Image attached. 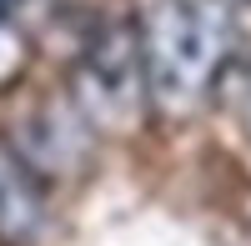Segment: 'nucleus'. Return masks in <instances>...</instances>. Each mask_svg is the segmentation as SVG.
Segmentation results:
<instances>
[{
  "mask_svg": "<svg viewBox=\"0 0 251 246\" xmlns=\"http://www.w3.org/2000/svg\"><path fill=\"white\" fill-rule=\"evenodd\" d=\"M40 221H46V201H40V181L5 151L0 156V241L25 246Z\"/></svg>",
  "mask_w": 251,
  "mask_h": 246,
  "instance_id": "3",
  "label": "nucleus"
},
{
  "mask_svg": "<svg viewBox=\"0 0 251 246\" xmlns=\"http://www.w3.org/2000/svg\"><path fill=\"white\" fill-rule=\"evenodd\" d=\"M71 106L80 111V121L91 131H136L141 126L151 100H146L136 25H111L86 46V55L75 60Z\"/></svg>",
  "mask_w": 251,
  "mask_h": 246,
  "instance_id": "2",
  "label": "nucleus"
},
{
  "mask_svg": "<svg viewBox=\"0 0 251 246\" xmlns=\"http://www.w3.org/2000/svg\"><path fill=\"white\" fill-rule=\"evenodd\" d=\"M241 131L251 136V71H246V86H241Z\"/></svg>",
  "mask_w": 251,
  "mask_h": 246,
  "instance_id": "5",
  "label": "nucleus"
},
{
  "mask_svg": "<svg viewBox=\"0 0 251 246\" xmlns=\"http://www.w3.org/2000/svg\"><path fill=\"white\" fill-rule=\"evenodd\" d=\"M0 5H5V0H0Z\"/></svg>",
  "mask_w": 251,
  "mask_h": 246,
  "instance_id": "6",
  "label": "nucleus"
},
{
  "mask_svg": "<svg viewBox=\"0 0 251 246\" xmlns=\"http://www.w3.org/2000/svg\"><path fill=\"white\" fill-rule=\"evenodd\" d=\"M136 46L151 111L186 121L211 100L231 66L236 20L226 0H156L136 25Z\"/></svg>",
  "mask_w": 251,
  "mask_h": 246,
  "instance_id": "1",
  "label": "nucleus"
},
{
  "mask_svg": "<svg viewBox=\"0 0 251 246\" xmlns=\"http://www.w3.org/2000/svg\"><path fill=\"white\" fill-rule=\"evenodd\" d=\"M25 60H30L25 35H20L10 20H5V10H0V91H10L15 80L25 75Z\"/></svg>",
  "mask_w": 251,
  "mask_h": 246,
  "instance_id": "4",
  "label": "nucleus"
}]
</instances>
